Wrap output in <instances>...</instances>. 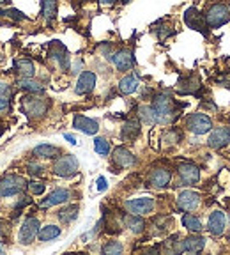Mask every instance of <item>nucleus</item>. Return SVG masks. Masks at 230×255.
Segmentation results:
<instances>
[{
    "label": "nucleus",
    "instance_id": "f257e3e1",
    "mask_svg": "<svg viewBox=\"0 0 230 255\" xmlns=\"http://www.w3.org/2000/svg\"><path fill=\"white\" fill-rule=\"evenodd\" d=\"M152 108L156 112V117H158L159 124H170L172 121L177 117L175 114V107H174V100L167 94H159L154 98V103Z\"/></svg>",
    "mask_w": 230,
    "mask_h": 255
},
{
    "label": "nucleus",
    "instance_id": "f03ea898",
    "mask_svg": "<svg viewBox=\"0 0 230 255\" xmlns=\"http://www.w3.org/2000/svg\"><path fill=\"white\" fill-rule=\"evenodd\" d=\"M206 21H207V27L211 28H218L222 25L229 23L230 21V9L229 5L225 4H213L206 12Z\"/></svg>",
    "mask_w": 230,
    "mask_h": 255
},
{
    "label": "nucleus",
    "instance_id": "7ed1b4c3",
    "mask_svg": "<svg viewBox=\"0 0 230 255\" xmlns=\"http://www.w3.org/2000/svg\"><path fill=\"white\" fill-rule=\"evenodd\" d=\"M48 107V100L44 98H37V96H25L23 100H21V108L23 112L27 114L28 117H34V119H39L46 114Z\"/></svg>",
    "mask_w": 230,
    "mask_h": 255
},
{
    "label": "nucleus",
    "instance_id": "20e7f679",
    "mask_svg": "<svg viewBox=\"0 0 230 255\" xmlns=\"http://www.w3.org/2000/svg\"><path fill=\"white\" fill-rule=\"evenodd\" d=\"M27 188V181L21 175L9 174L0 179V197H12L18 195Z\"/></svg>",
    "mask_w": 230,
    "mask_h": 255
},
{
    "label": "nucleus",
    "instance_id": "39448f33",
    "mask_svg": "<svg viewBox=\"0 0 230 255\" xmlns=\"http://www.w3.org/2000/svg\"><path fill=\"white\" fill-rule=\"evenodd\" d=\"M76 170H78V159L73 154L59 156L57 161L53 163V172L60 177H69V175L76 174Z\"/></svg>",
    "mask_w": 230,
    "mask_h": 255
},
{
    "label": "nucleus",
    "instance_id": "423d86ee",
    "mask_svg": "<svg viewBox=\"0 0 230 255\" xmlns=\"http://www.w3.org/2000/svg\"><path fill=\"white\" fill-rule=\"evenodd\" d=\"M186 128L195 135H204L213 129V123L206 114H191L186 119Z\"/></svg>",
    "mask_w": 230,
    "mask_h": 255
},
{
    "label": "nucleus",
    "instance_id": "0eeeda50",
    "mask_svg": "<svg viewBox=\"0 0 230 255\" xmlns=\"http://www.w3.org/2000/svg\"><path fill=\"white\" fill-rule=\"evenodd\" d=\"M124 207H126V211L131 213V215H149V213L154 209V200L149 199V197H140V199H131L124 202Z\"/></svg>",
    "mask_w": 230,
    "mask_h": 255
},
{
    "label": "nucleus",
    "instance_id": "6e6552de",
    "mask_svg": "<svg viewBox=\"0 0 230 255\" xmlns=\"http://www.w3.org/2000/svg\"><path fill=\"white\" fill-rule=\"evenodd\" d=\"M37 234H39V222L36 218H27L20 229V243L30 245Z\"/></svg>",
    "mask_w": 230,
    "mask_h": 255
},
{
    "label": "nucleus",
    "instance_id": "1a4fd4ad",
    "mask_svg": "<svg viewBox=\"0 0 230 255\" xmlns=\"http://www.w3.org/2000/svg\"><path fill=\"white\" fill-rule=\"evenodd\" d=\"M179 172V179L181 183L186 184V186H191V184L199 183L200 179V170L195 167L193 163H181L177 168Z\"/></svg>",
    "mask_w": 230,
    "mask_h": 255
},
{
    "label": "nucleus",
    "instance_id": "9d476101",
    "mask_svg": "<svg viewBox=\"0 0 230 255\" xmlns=\"http://www.w3.org/2000/svg\"><path fill=\"white\" fill-rule=\"evenodd\" d=\"M184 21H186V25L190 28H195V30L206 34V28H207L206 16L200 14L197 7H190L186 12H184Z\"/></svg>",
    "mask_w": 230,
    "mask_h": 255
},
{
    "label": "nucleus",
    "instance_id": "9b49d317",
    "mask_svg": "<svg viewBox=\"0 0 230 255\" xmlns=\"http://www.w3.org/2000/svg\"><path fill=\"white\" fill-rule=\"evenodd\" d=\"M229 142H230V128H229V126L215 128V129L211 131L209 140H207V143H209V147H213V149L223 147V145H227Z\"/></svg>",
    "mask_w": 230,
    "mask_h": 255
},
{
    "label": "nucleus",
    "instance_id": "f8f14e48",
    "mask_svg": "<svg viewBox=\"0 0 230 255\" xmlns=\"http://www.w3.org/2000/svg\"><path fill=\"white\" fill-rule=\"evenodd\" d=\"M177 206H179V209H183V211H188V213L195 211V209L200 206V195L191 190L181 191V195L177 197Z\"/></svg>",
    "mask_w": 230,
    "mask_h": 255
},
{
    "label": "nucleus",
    "instance_id": "ddd939ff",
    "mask_svg": "<svg viewBox=\"0 0 230 255\" xmlns=\"http://www.w3.org/2000/svg\"><path fill=\"white\" fill-rule=\"evenodd\" d=\"M204 247H206V239L200 238V236H190V238L179 241L174 247L175 252H202Z\"/></svg>",
    "mask_w": 230,
    "mask_h": 255
},
{
    "label": "nucleus",
    "instance_id": "4468645a",
    "mask_svg": "<svg viewBox=\"0 0 230 255\" xmlns=\"http://www.w3.org/2000/svg\"><path fill=\"white\" fill-rule=\"evenodd\" d=\"M227 227V216L223 211H215L211 213L209 222H207V229L213 236H222L225 232Z\"/></svg>",
    "mask_w": 230,
    "mask_h": 255
},
{
    "label": "nucleus",
    "instance_id": "2eb2a0df",
    "mask_svg": "<svg viewBox=\"0 0 230 255\" xmlns=\"http://www.w3.org/2000/svg\"><path fill=\"white\" fill-rule=\"evenodd\" d=\"M112 62H114V66L119 69V71H127V69L133 68L135 57H133V53H131L129 50H119L117 53H114Z\"/></svg>",
    "mask_w": 230,
    "mask_h": 255
},
{
    "label": "nucleus",
    "instance_id": "dca6fc26",
    "mask_svg": "<svg viewBox=\"0 0 230 255\" xmlns=\"http://www.w3.org/2000/svg\"><path fill=\"white\" fill-rule=\"evenodd\" d=\"M73 126L78 129V131L85 133V135H96L98 129H100V124L96 123L94 119H89L85 116H76L73 121Z\"/></svg>",
    "mask_w": 230,
    "mask_h": 255
},
{
    "label": "nucleus",
    "instance_id": "f3484780",
    "mask_svg": "<svg viewBox=\"0 0 230 255\" xmlns=\"http://www.w3.org/2000/svg\"><path fill=\"white\" fill-rule=\"evenodd\" d=\"M69 197H71V193H69L68 190L59 188V190H53L44 200H41L39 206L41 207H52V206H57V204H64V202H68Z\"/></svg>",
    "mask_w": 230,
    "mask_h": 255
},
{
    "label": "nucleus",
    "instance_id": "a211bd4d",
    "mask_svg": "<svg viewBox=\"0 0 230 255\" xmlns=\"http://www.w3.org/2000/svg\"><path fill=\"white\" fill-rule=\"evenodd\" d=\"M96 85V75L92 71H85L80 75L76 82V94H89Z\"/></svg>",
    "mask_w": 230,
    "mask_h": 255
},
{
    "label": "nucleus",
    "instance_id": "6ab92c4d",
    "mask_svg": "<svg viewBox=\"0 0 230 255\" xmlns=\"http://www.w3.org/2000/svg\"><path fill=\"white\" fill-rule=\"evenodd\" d=\"M114 163L120 168H127L136 163V158L126 147H117L114 151Z\"/></svg>",
    "mask_w": 230,
    "mask_h": 255
},
{
    "label": "nucleus",
    "instance_id": "aec40b11",
    "mask_svg": "<svg viewBox=\"0 0 230 255\" xmlns=\"http://www.w3.org/2000/svg\"><path fill=\"white\" fill-rule=\"evenodd\" d=\"M170 177H172V174H170L168 168L159 167V168H154V170L151 172V175H149V183L156 188H163L170 183Z\"/></svg>",
    "mask_w": 230,
    "mask_h": 255
},
{
    "label": "nucleus",
    "instance_id": "412c9836",
    "mask_svg": "<svg viewBox=\"0 0 230 255\" xmlns=\"http://www.w3.org/2000/svg\"><path fill=\"white\" fill-rule=\"evenodd\" d=\"M50 55H52V59H53V60H57V62H59V68H60V69H64V71H66V69L69 68V57H68V52H66V48H64L62 44L57 43V41L53 43Z\"/></svg>",
    "mask_w": 230,
    "mask_h": 255
},
{
    "label": "nucleus",
    "instance_id": "4be33fe9",
    "mask_svg": "<svg viewBox=\"0 0 230 255\" xmlns=\"http://www.w3.org/2000/svg\"><path fill=\"white\" fill-rule=\"evenodd\" d=\"M14 69L16 73L21 76V78H32L34 73H36V68H34V62L28 59H20L14 62Z\"/></svg>",
    "mask_w": 230,
    "mask_h": 255
},
{
    "label": "nucleus",
    "instance_id": "5701e85b",
    "mask_svg": "<svg viewBox=\"0 0 230 255\" xmlns=\"http://www.w3.org/2000/svg\"><path fill=\"white\" fill-rule=\"evenodd\" d=\"M34 156H37V158H59L60 149L55 145H50V143H41L34 149Z\"/></svg>",
    "mask_w": 230,
    "mask_h": 255
},
{
    "label": "nucleus",
    "instance_id": "b1692460",
    "mask_svg": "<svg viewBox=\"0 0 230 255\" xmlns=\"http://www.w3.org/2000/svg\"><path fill=\"white\" fill-rule=\"evenodd\" d=\"M138 135H140V124H138V121H135V119L127 121V123L124 124V128H122V140H127V142H131V140H135Z\"/></svg>",
    "mask_w": 230,
    "mask_h": 255
},
{
    "label": "nucleus",
    "instance_id": "393cba45",
    "mask_svg": "<svg viewBox=\"0 0 230 255\" xmlns=\"http://www.w3.org/2000/svg\"><path fill=\"white\" fill-rule=\"evenodd\" d=\"M124 223H126L127 227H129V231L135 232V234H142L143 229H145V222H143L138 215H131V213L124 216Z\"/></svg>",
    "mask_w": 230,
    "mask_h": 255
},
{
    "label": "nucleus",
    "instance_id": "a878e982",
    "mask_svg": "<svg viewBox=\"0 0 230 255\" xmlns=\"http://www.w3.org/2000/svg\"><path fill=\"white\" fill-rule=\"evenodd\" d=\"M136 89H138V78L133 75L124 76L119 82V91L122 92V94H133Z\"/></svg>",
    "mask_w": 230,
    "mask_h": 255
},
{
    "label": "nucleus",
    "instance_id": "bb28decb",
    "mask_svg": "<svg viewBox=\"0 0 230 255\" xmlns=\"http://www.w3.org/2000/svg\"><path fill=\"white\" fill-rule=\"evenodd\" d=\"M138 117L142 119V123L149 124V126H152V124L158 123V117H156V112L152 107H140L138 108Z\"/></svg>",
    "mask_w": 230,
    "mask_h": 255
},
{
    "label": "nucleus",
    "instance_id": "cd10ccee",
    "mask_svg": "<svg viewBox=\"0 0 230 255\" xmlns=\"http://www.w3.org/2000/svg\"><path fill=\"white\" fill-rule=\"evenodd\" d=\"M18 85H20L21 89H25V91L32 92V94L43 92V89H44L39 82H36V80H32V78H20L18 80Z\"/></svg>",
    "mask_w": 230,
    "mask_h": 255
},
{
    "label": "nucleus",
    "instance_id": "c85d7f7f",
    "mask_svg": "<svg viewBox=\"0 0 230 255\" xmlns=\"http://www.w3.org/2000/svg\"><path fill=\"white\" fill-rule=\"evenodd\" d=\"M11 87L7 84H0V112H4L9 108V103H11Z\"/></svg>",
    "mask_w": 230,
    "mask_h": 255
},
{
    "label": "nucleus",
    "instance_id": "c756f323",
    "mask_svg": "<svg viewBox=\"0 0 230 255\" xmlns=\"http://www.w3.org/2000/svg\"><path fill=\"white\" fill-rule=\"evenodd\" d=\"M183 225L191 232H200V231H202V223H200V220L197 218V216L190 215V213H186V215L183 216Z\"/></svg>",
    "mask_w": 230,
    "mask_h": 255
},
{
    "label": "nucleus",
    "instance_id": "7c9ffc66",
    "mask_svg": "<svg viewBox=\"0 0 230 255\" xmlns=\"http://www.w3.org/2000/svg\"><path fill=\"white\" fill-rule=\"evenodd\" d=\"M60 236V229L57 225H46L39 231V239L41 241H52V239L59 238Z\"/></svg>",
    "mask_w": 230,
    "mask_h": 255
},
{
    "label": "nucleus",
    "instance_id": "2f4dec72",
    "mask_svg": "<svg viewBox=\"0 0 230 255\" xmlns=\"http://www.w3.org/2000/svg\"><path fill=\"white\" fill-rule=\"evenodd\" d=\"M78 216V206H68L59 211V218L62 223H71Z\"/></svg>",
    "mask_w": 230,
    "mask_h": 255
},
{
    "label": "nucleus",
    "instance_id": "473e14b6",
    "mask_svg": "<svg viewBox=\"0 0 230 255\" xmlns=\"http://www.w3.org/2000/svg\"><path fill=\"white\" fill-rule=\"evenodd\" d=\"M57 14V0H43V16L52 21Z\"/></svg>",
    "mask_w": 230,
    "mask_h": 255
},
{
    "label": "nucleus",
    "instance_id": "72a5a7b5",
    "mask_svg": "<svg viewBox=\"0 0 230 255\" xmlns=\"http://www.w3.org/2000/svg\"><path fill=\"white\" fill-rule=\"evenodd\" d=\"M94 149L98 154L107 156L108 152H110V142H108L107 138H103V136H98V138L94 140Z\"/></svg>",
    "mask_w": 230,
    "mask_h": 255
},
{
    "label": "nucleus",
    "instance_id": "f704fd0d",
    "mask_svg": "<svg viewBox=\"0 0 230 255\" xmlns=\"http://www.w3.org/2000/svg\"><path fill=\"white\" fill-rule=\"evenodd\" d=\"M122 245L119 241H108L107 245L103 247V254L107 255H117V254H122Z\"/></svg>",
    "mask_w": 230,
    "mask_h": 255
},
{
    "label": "nucleus",
    "instance_id": "c9c22d12",
    "mask_svg": "<svg viewBox=\"0 0 230 255\" xmlns=\"http://www.w3.org/2000/svg\"><path fill=\"white\" fill-rule=\"evenodd\" d=\"M27 188H28V191H30L32 195H41L46 186H44V183H41V181H32V183L27 184Z\"/></svg>",
    "mask_w": 230,
    "mask_h": 255
},
{
    "label": "nucleus",
    "instance_id": "e433bc0d",
    "mask_svg": "<svg viewBox=\"0 0 230 255\" xmlns=\"http://www.w3.org/2000/svg\"><path fill=\"white\" fill-rule=\"evenodd\" d=\"M179 140H181V133L175 131V129H168V131L165 133V142H167L168 145H174Z\"/></svg>",
    "mask_w": 230,
    "mask_h": 255
},
{
    "label": "nucleus",
    "instance_id": "4c0bfd02",
    "mask_svg": "<svg viewBox=\"0 0 230 255\" xmlns=\"http://www.w3.org/2000/svg\"><path fill=\"white\" fill-rule=\"evenodd\" d=\"M0 14H4L5 18H12L14 21H20V20H25L23 12L16 11V9H9V11H0Z\"/></svg>",
    "mask_w": 230,
    "mask_h": 255
},
{
    "label": "nucleus",
    "instance_id": "58836bf2",
    "mask_svg": "<svg viewBox=\"0 0 230 255\" xmlns=\"http://www.w3.org/2000/svg\"><path fill=\"white\" fill-rule=\"evenodd\" d=\"M27 168H28V172H30L32 175H41V174H43V170H44L41 165H36V163H30Z\"/></svg>",
    "mask_w": 230,
    "mask_h": 255
},
{
    "label": "nucleus",
    "instance_id": "ea45409f",
    "mask_svg": "<svg viewBox=\"0 0 230 255\" xmlns=\"http://www.w3.org/2000/svg\"><path fill=\"white\" fill-rule=\"evenodd\" d=\"M9 232H11V225L7 222H0V236L4 238V236H9Z\"/></svg>",
    "mask_w": 230,
    "mask_h": 255
},
{
    "label": "nucleus",
    "instance_id": "a19ab883",
    "mask_svg": "<svg viewBox=\"0 0 230 255\" xmlns=\"http://www.w3.org/2000/svg\"><path fill=\"white\" fill-rule=\"evenodd\" d=\"M107 186H108L107 179H105V177H100V179H98V190L105 191V190H107Z\"/></svg>",
    "mask_w": 230,
    "mask_h": 255
},
{
    "label": "nucleus",
    "instance_id": "79ce46f5",
    "mask_svg": "<svg viewBox=\"0 0 230 255\" xmlns=\"http://www.w3.org/2000/svg\"><path fill=\"white\" fill-rule=\"evenodd\" d=\"M64 138L68 140L69 143H73V145H76V143H78V140H76V138H75V136H73V135H69V133H66V135H64Z\"/></svg>",
    "mask_w": 230,
    "mask_h": 255
},
{
    "label": "nucleus",
    "instance_id": "37998d69",
    "mask_svg": "<svg viewBox=\"0 0 230 255\" xmlns=\"http://www.w3.org/2000/svg\"><path fill=\"white\" fill-rule=\"evenodd\" d=\"M5 252V243L4 241H0V254H4Z\"/></svg>",
    "mask_w": 230,
    "mask_h": 255
},
{
    "label": "nucleus",
    "instance_id": "c03bdc74",
    "mask_svg": "<svg viewBox=\"0 0 230 255\" xmlns=\"http://www.w3.org/2000/svg\"><path fill=\"white\" fill-rule=\"evenodd\" d=\"M100 2H101V4H114L115 0H100Z\"/></svg>",
    "mask_w": 230,
    "mask_h": 255
},
{
    "label": "nucleus",
    "instance_id": "a18cd8bd",
    "mask_svg": "<svg viewBox=\"0 0 230 255\" xmlns=\"http://www.w3.org/2000/svg\"><path fill=\"white\" fill-rule=\"evenodd\" d=\"M2 2H7V0H0V4H2Z\"/></svg>",
    "mask_w": 230,
    "mask_h": 255
},
{
    "label": "nucleus",
    "instance_id": "49530a36",
    "mask_svg": "<svg viewBox=\"0 0 230 255\" xmlns=\"http://www.w3.org/2000/svg\"><path fill=\"white\" fill-rule=\"evenodd\" d=\"M0 135H2V126H0Z\"/></svg>",
    "mask_w": 230,
    "mask_h": 255
},
{
    "label": "nucleus",
    "instance_id": "de8ad7c7",
    "mask_svg": "<svg viewBox=\"0 0 230 255\" xmlns=\"http://www.w3.org/2000/svg\"><path fill=\"white\" fill-rule=\"evenodd\" d=\"M229 241H230V231H229Z\"/></svg>",
    "mask_w": 230,
    "mask_h": 255
},
{
    "label": "nucleus",
    "instance_id": "09e8293b",
    "mask_svg": "<svg viewBox=\"0 0 230 255\" xmlns=\"http://www.w3.org/2000/svg\"><path fill=\"white\" fill-rule=\"evenodd\" d=\"M122 2H129V0H122Z\"/></svg>",
    "mask_w": 230,
    "mask_h": 255
}]
</instances>
